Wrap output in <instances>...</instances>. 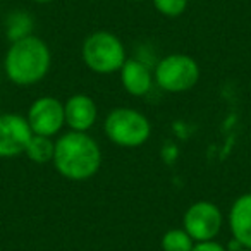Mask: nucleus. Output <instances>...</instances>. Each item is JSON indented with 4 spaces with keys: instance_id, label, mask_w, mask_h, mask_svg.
Returning <instances> with one entry per match:
<instances>
[{
    "instance_id": "nucleus-17",
    "label": "nucleus",
    "mask_w": 251,
    "mask_h": 251,
    "mask_svg": "<svg viewBox=\"0 0 251 251\" xmlns=\"http://www.w3.org/2000/svg\"><path fill=\"white\" fill-rule=\"evenodd\" d=\"M31 2H35V4H50L53 0H31Z\"/></svg>"
},
{
    "instance_id": "nucleus-9",
    "label": "nucleus",
    "mask_w": 251,
    "mask_h": 251,
    "mask_svg": "<svg viewBox=\"0 0 251 251\" xmlns=\"http://www.w3.org/2000/svg\"><path fill=\"white\" fill-rule=\"evenodd\" d=\"M64 115H66V124L71 127V131L88 133L98 119V107L91 97L77 93L66 100Z\"/></svg>"
},
{
    "instance_id": "nucleus-1",
    "label": "nucleus",
    "mask_w": 251,
    "mask_h": 251,
    "mask_svg": "<svg viewBox=\"0 0 251 251\" xmlns=\"http://www.w3.org/2000/svg\"><path fill=\"white\" fill-rule=\"evenodd\" d=\"M52 164L69 181H88L100 171V147L88 133L69 131L55 141Z\"/></svg>"
},
{
    "instance_id": "nucleus-18",
    "label": "nucleus",
    "mask_w": 251,
    "mask_h": 251,
    "mask_svg": "<svg viewBox=\"0 0 251 251\" xmlns=\"http://www.w3.org/2000/svg\"><path fill=\"white\" fill-rule=\"evenodd\" d=\"M241 251H251V250H241Z\"/></svg>"
},
{
    "instance_id": "nucleus-2",
    "label": "nucleus",
    "mask_w": 251,
    "mask_h": 251,
    "mask_svg": "<svg viewBox=\"0 0 251 251\" xmlns=\"http://www.w3.org/2000/svg\"><path fill=\"white\" fill-rule=\"evenodd\" d=\"M52 53L42 38L35 35L16 40L9 45L4 57L7 79L16 86H33L49 74Z\"/></svg>"
},
{
    "instance_id": "nucleus-6",
    "label": "nucleus",
    "mask_w": 251,
    "mask_h": 251,
    "mask_svg": "<svg viewBox=\"0 0 251 251\" xmlns=\"http://www.w3.org/2000/svg\"><path fill=\"white\" fill-rule=\"evenodd\" d=\"M224 226L222 210L212 201H196L188 206L182 217V229L193 237L195 243L215 241Z\"/></svg>"
},
{
    "instance_id": "nucleus-7",
    "label": "nucleus",
    "mask_w": 251,
    "mask_h": 251,
    "mask_svg": "<svg viewBox=\"0 0 251 251\" xmlns=\"http://www.w3.org/2000/svg\"><path fill=\"white\" fill-rule=\"evenodd\" d=\"M26 119L33 134L53 138L66 124L64 103L55 97H40L29 105Z\"/></svg>"
},
{
    "instance_id": "nucleus-19",
    "label": "nucleus",
    "mask_w": 251,
    "mask_h": 251,
    "mask_svg": "<svg viewBox=\"0 0 251 251\" xmlns=\"http://www.w3.org/2000/svg\"><path fill=\"white\" fill-rule=\"evenodd\" d=\"M138 2H141V0H138Z\"/></svg>"
},
{
    "instance_id": "nucleus-4",
    "label": "nucleus",
    "mask_w": 251,
    "mask_h": 251,
    "mask_svg": "<svg viewBox=\"0 0 251 251\" xmlns=\"http://www.w3.org/2000/svg\"><path fill=\"white\" fill-rule=\"evenodd\" d=\"M81 57L88 69L97 74H103V76L119 73L127 60L126 47L121 38L105 29L93 31L86 36L83 49H81Z\"/></svg>"
},
{
    "instance_id": "nucleus-5",
    "label": "nucleus",
    "mask_w": 251,
    "mask_h": 251,
    "mask_svg": "<svg viewBox=\"0 0 251 251\" xmlns=\"http://www.w3.org/2000/svg\"><path fill=\"white\" fill-rule=\"evenodd\" d=\"M158 88L169 93H184L196 86L200 79V66L191 55L171 53L158 60L153 71Z\"/></svg>"
},
{
    "instance_id": "nucleus-12",
    "label": "nucleus",
    "mask_w": 251,
    "mask_h": 251,
    "mask_svg": "<svg viewBox=\"0 0 251 251\" xmlns=\"http://www.w3.org/2000/svg\"><path fill=\"white\" fill-rule=\"evenodd\" d=\"M53 151H55V141H52V138L33 134L25 155L35 164H49L53 160Z\"/></svg>"
},
{
    "instance_id": "nucleus-13",
    "label": "nucleus",
    "mask_w": 251,
    "mask_h": 251,
    "mask_svg": "<svg viewBox=\"0 0 251 251\" xmlns=\"http://www.w3.org/2000/svg\"><path fill=\"white\" fill-rule=\"evenodd\" d=\"M160 246L162 251H191L195 241L184 229H171L162 236Z\"/></svg>"
},
{
    "instance_id": "nucleus-16",
    "label": "nucleus",
    "mask_w": 251,
    "mask_h": 251,
    "mask_svg": "<svg viewBox=\"0 0 251 251\" xmlns=\"http://www.w3.org/2000/svg\"><path fill=\"white\" fill-rule=\"evenodd\" d=\"M191 251H227V250L220 243H217V241H203V243H195Z\"/></svg>"
},
{
    "instance_id": "nucleus-3",
    "label": "nucleus",
    "mask_w": 251,
    "mask_h": 251,
    "mask_svg": "<svg viewBox=\"0 0 251 251\" xmlns=\"http://www.w3.org/2000/svg\"><path fill=\"white\" fill-rule=\"evenodd\" d=\"M103 133L114 145L138 148L151 136V124L145 114L131 107H117L105 117Z\"/></svg>"
},
{
    "instance_id": "nucleus-8",
    "label": "nucleus",
    "mask_w": 251,
    "mask_h": 251,
    "mask_svg": "<svg viewBox=\"0 0 251 251\" xmlns=\"http://www.w3.org/2000/svg\"><path fill=\"white\" fill-rule=\"evenodd\" d=\"M33 138L28 119L19 114L0 115V158H14L25 155Z\"/></svg>"
},
{
    "instance_id": "nucleus-15",
    "label": "nucleus",
    "mask_w": 251,
    "mask_h": 251,
    "mask_svg": "<svg viewBox=\"0 0 251 251\" xmlns=\"http://www.w3.org/2000/svg\"><path fill=\"white\" fill-rule=\"evenodd\" d=\"M158 14L165 18H179L188 7V0H151Z\"/></svg>"
},
{
    "instance_id": "nucleus-11",
    "label": "nucleus",
    "mask_w": 251,
    "mask_h": 251,
    "mask_svg": "<svg viewBox=\"0 0 251 251\" xmlns=\"http://www.w3.org/2000/svg\"><path fill=\"white\" fill-rule=\"evenodd\" d=\"M122 88L133 97H145L153 86V73L145 62L127 59L119 71Z\"/></svg>"
},
{
    "instance_id": "nucleus-10",
    "label": "nucleus",
    "mask_w": 251,
    "mask_h": 251,
    "mask_svg": "<svg viewBox=\"0 0 251 251\" xmlns=\"http://www.w3.org/2000/svg\"><path fill=\"white\" fill-rule=\"evenodd\" d=\"M227 222L232 239L246 250H251V193H244L236 198L230 205Z\"/></svg>"
},
{
    "instance_id": "nucleus-14",
    "label": "nucleus",
    "mask_w": 251,
    "mask_h": 251,
    "mask_svg": "<svg viewBox=\"0 0 251 251\" xmlns=\"http://www.w3.org/2000/svg\"><path fill=\"white\" fill-rule=\"evenodd\" d=\"M33 21L26 12H12L7 19V38L12 42L31 35Z\"/></svg>"
}]
</instances>
